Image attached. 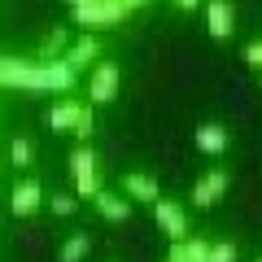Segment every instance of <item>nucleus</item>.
Here are the masks:
<instances>
[{"instance_id":"obj_6","label":"nucleus","mask_w":262,"mask_h":262,"mask_svg":"<svg viewBox=\"0 0 262 262\" xmlns=\"http://www.w3.org/2000/svg\"><path fill=\"white\" fill-rule=\"evenodd\" d=\"M153 219H158V227L166 232L170 245H175V241H188V214H184V206H179V201L158 196V201H153Z\"/></svg>"},{"instance_id":"obj_15","label":"nucleus","mask_w":262,"mask_h":262,"mask_svg":"<svg viewBox=\"0 0 262 262\" xmlns=\"http://www.w3.org/2000/svg\"><path fill=\"white\" fill-rule=\"evenodd\" d=\"M88 253H92V236L88 232H70L61 241V249H57V262H83Z\"/></svg>"},{"instance_id":"obj_10","label":"nucleus","mask_w":262,"mask_h":262,"mask_svg":"<svg viewBox=\"0 0 262 262\" xmlns=\"http://www.w3.org/2000/svg\"><path fill=\"white\" fill-rule=\"evenodd\" d=\"M206 31H210V39H232L236 35V9L227 0H210L206 5Z\"/></svg>"},{"instance_id":"obj_23","label":"nucleus","mask_w":262,"mask_h":262,"mask_svg":"<svg viewBox=\"0 0 262 262\" xmlns=\"http://www.w3.org/2000/svg\"><path fill=\"white\" fill-rule=\"evenodd\" d=\"M144 5H149V0H122V9H127V13H136V9H144Z\"/></svg>"},{"instance_id":"obj_8","label":"nucleus","mask_w":262,"mask_h":262,"mask_svg":"<svg viewBox=\"0 0 262 262\" xmlns=\"http://www.w3.org/2000/svg\"><path fill=\"white\" fill-rule=\"evenodd\" d=\"M39 206H44V188H39V179H18L13 184V192H9V210L18 219H31V214H39Z\"/></svg>"},{"instance_id":"obj_20","label":"nucleus","mask_w":262,"mask_h":262,"mask_svg":"<svg viewBox=\"0 0 262 262\" xmlns=\"http://www.w3.org/2000/svg\"><path fill=\"white\" fill-rule=\"evenodd\" d=\"M245 61H249L253 70H262V39H253V44L245 48Z\"/></svg>"},{"instance_id":"obj_26","label":"nucleus","mask_w":262,"mask_h":262,"mask_svg":"<svg viewBox=\"0 0 262 262\" xmlns=\"http://www.w3.org/2000/svg\"><path fill=\"white\" fill-rule=\"evenodd\" d=\"M253 262H262V253H258V258H253Z\"/></svg>"},{"instance_id":"obj_11","label":"nucleus","mask_w":262,"mask_h":262,"mask_svg":"<svg viewBox=\"0 0 262 262\" xmlns=\"http://www.w3.org/2000/svg\"><path fill=\"white\" fill-rule=\"evenodd\" d=\"M192 144L201 153H210V158H219V153H227V144H232V131H227L223 122H201V127L192 131Z\"/></svg>"},{"instance_id":"obj_24","label":"nucleus","mask_w":262,"mask_h":262,"mask_svg":"<svg viewBox=\"0 0 262 262\" xmlns=\"http://www.w3.org/2000/svg\"><path fill=\"white\" fill-rule=\"evenodd\" d=\"M258 88H262V70H258Z\"/></svg>"},{"instance_id":"obj_5","label":"nucleus","mask_w":262,"mask_h":262,"mask_svg":"<svg viewBox=\"0 0 262 262\" xmlns=\"http://www.w3.org/2000/svg\"><path fill=\"white\" fill-rule=\"evenodd\" d=\"M227 188H232V175H227L223 166H219V170H206V175L192 184V206H196V210L219 206V201L227 196Z\"/></svg>"},{"instance_id":"obj_17","label":"nucleus","mask_w":262,"mask_h":262,"mask_svg":"<svg viewBox=\"0 0 262 262\" xmlns=\"http://www.w3.org/2000/svg\"><path fill=\"white\" fill-rule=\"evenodd\" d=\"M206 262H241V249L232 241H210V258Z\"/></svg>"},{"instance_id":"obj_4","label":"nucleus","mask_w":262,"mask_h":262,"mask_svg":"<svg viewBox=\"0 0 262 262\" xmlns=\"http://www.w3.org/2000/svg\"><path fill=\"white\" fill-rule=\"evenodd\" d=\"M122 88V70L118 61H96L88 70V105H110Z\"/></svg>"},{"instance_id":"obj_25","label":"nucleus","mask_w":262,"mask_h":262,"mask_svg":"<svg viewBox=\"0 0 262 262\" xmlns=\"http://www.w3.org/2000/svg\"><path fill=\"white\" fill-rule=\"evenodd\" d=\"M66 5H79V0H66Z\"/></svg>"},{"instance_id":"obj_14","label":"nucleus","mask_w":262,"mask_h":262,"mask_svg":"<svg viewBox=\"0 0 262 262\" xmlns=\"http://www.w3.org/2000/svg\"><path fill=\"white\" fill-rule=\"evenodd\" d=\"M70 48V35H66L61 27H53L44 39H39V48H35V61H61V53Z\"/></svg>"},{"instance_id":"obj_16","label":"nucleus","mask_w":262,"mask_h":262,"mask_svg":"<svg viewBox=\"0 0 262 262\" xmlns=\"http://www.w3.org/2000/svg\"><path fill=\"white\" fill-rule=\"evenodd\" d=\"M9 162H13V166H18V170H27L31 162H35V144H31L27 136H18V140L9 144Z\"/></svg>"},{"instance_id":"obj_22","label":"nucleus","mask_w":262,"mask_h":262,"mask_svg":"<svg viewBox=\"0 0 262 262\" xmlns=\"http://www.w3.org/2000/svg\"><path fill=\"white\" fill-rule=\"evenodd\" d=\"M170 5H175V9H184V13H192L196 5H201V0H170Z\"/></svg>"},{"instance_id":"obj_2","label":"nucleus","mask_w":262,"mask_h":262,"mask_svg":"<svg viewBox=\"0 0 262 262\" xmlns=\"http://www.w3.org/2000/svg\"><path fill=\"white\" fill-rule=\"evenodd\" d=\"M70 175H75V196L92 201L101 192V166H96V153L88 144H75L70 149Z\"/></svg>"},{"instance_id":"obj_1","label":"nucleus","mask_w":262,"mask_h":262,"mask_svg":"<svg viewBox=\"0 0 262 262\" xmlns=\"http://www.w3.org/2000/svg\"><path fill=\"white\" fill-rule=\"evenodd\" d=\"M75 79L79 75L66 61H22V57H13L9 66V88H22V92H70Z\"/></svg>"},{"instance_id":"obj_12","label":"nucleus","mask_w":262,"mask_h":262,"mask_svg":"<svg viewBox=\"0 0 262 262\" xmlns=\"http://www.w3.org/2000/svg\"><path fill=\"white\" fill-rule=\"evenodd\" d=\"M92 206H96V214L110 219V223H127V219H131V201L122 192H105V188H101V192L92 196Z\"/></svg>"},{"instance_id":"obj_19","label":"nucleus","mask_w":262,"mask_h":262,"mask_svg":"<svg viewBox=\"0 0 262 262\" xmlns=\"http://www.w3.org/2000/svg\"><path fill=\"white\" fill-rule=\"evenodd\" d=\"M92 131H96V118H92V110H88L83 118H79V127H75V140L88 144V136H92Z\"/></svg>"},{"instance_id":"obj_7","label":"nucleus","mask_w":262,"mask_h":262,"mask_svg":"<svg viewBox=\"0 0 262 262\" xmlns=\"http://www.w3.org/2000/svg\"><path fill=\"white\" fill-rule=\"evenodd\" d=\"M61 61L75 70V75H83V70H92L96 61H101V39L92 35V31H83L79 39H70V48L61 53Z\"/></svg>"},{"instance_id":"obj_3","label":"nucleus","mask_w":262,"mask_h":262,"mask_svg":"<svg viewBox=\"0 0 262 262\" xmlns=\"http://www.w3.org/2000/svg\"><path fill=\"white\" fill-rule=\"evenodd\" d=\"M70 13H75V27H83V31H92V27H118V22L127 18L122 0H79V5H70Z\"/></svg>"},{"instance_id":"obj_18","label":"nucleus","mask_w":262,"mask_h":262,"mask_svg":"<svg viewBox=\"0 0 262 262\" xmlns=\"http://www.w3.org/2000/svg\"><path fill=\"white\" fill-rule=\"evenodd\" d=\"M48 206H53V214H57V219H70V214L79 210V196H75V192H57Z\"/></svg>"},{"instance_id":"obj_9","label":"nucleus","mask_w":262,"mask_h":262,"mask_svg":"<svg viewBox=\"0 0 262 262\" xmlns=\"http://www.w3.org/2000/svg\"><path fill=\"white\" fill-rule=\"evenodd\" d=\"M92 110V105H83V101H75V96H66V101H57L53 110L44 114V127L48 131H70L75 136V127H79V118Z\"/></svg>"},{"instance_id":"obj_27","label":"nucleus","mask_w":262,"mask_h":262,"mask_svg":"<svg viewBox=\"0 0 262 262\" xmlns=\"http://www.w3.org/2000/svg\"><path fill=\"white\" fill-rule=\"evenodd\" d=\"M166 262H175V258H166Z\"/></svg>"},{"instance_id":"obj_21","label":"nucleus","mask_w":262,"mask_h":262,"mask_svg":"<svg viewBox=\"0 0 262 262\" xmlns=\"http://www.w3.org/2000/svg\"><path fill=\"white\" fill-rule=\"evenodd\" d=\"M9 66H13V57H9V53H0V92L9 88Z\"/></svg>"},{"instance_id":"obj_13","label":"nucleus","mask_w":262,"mask_h":262,"mask_svg":"<svg viewBox=\"0 0 262 262\" xmlns=\"http://www.w3.org/2000/svg\"><path fill=\"white\" fill-rule=\"evenodd\" d=\"M122 196H127V201H158L162 196V188H158V179H149V175H140V170H131L127 179H122Z\"/></svg>"}]
</instances>
